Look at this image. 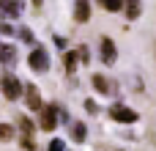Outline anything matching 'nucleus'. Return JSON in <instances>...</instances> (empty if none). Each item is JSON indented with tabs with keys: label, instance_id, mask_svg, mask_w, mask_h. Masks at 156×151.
<instances>
[{
	"label": "nucleus",
	"instance_id": "nucleus-4",
	"mask_svg": "<svg viewBox=\"0 0 156 151\" xmlns=\"http://www.w3.org/2000/svg\"><path fill=\"white\" fill-rule=\"evenodd\" d=\"M110 118L118 121V124H134L137 121V113L132 107H126V105H112L110 107Z\"/></svg>",
	"mask_w": 156,
	"mask_h": 151
},
{
	"label": "nucleus",
	"instance_id": "nucleus-5",
	"mask_svg": "<svg viewBox=\"0 0 156 151\" xmlns=\"http://www.w3.org/2000/svg\"><path fill=\"white\" fill-rule=\"evenodd\" d=\"M25 11V0H0V17L3 19H16Z\"/></svg>",
	"mask_w": 156,
	"mask_h": 151
},
{
	"label": "nucleus",
	"instance_id": "nucleus-14",
	"mask_svg": "<svg viewBox=\"0 0 156 151\" xmlns=\"http://www.w3.org/2000/svg\"><path fill=\"white\" fill-rule=\"evenodd\" d=\"M74 69H77V52L66 50V72H69V74H74Z\"/></svg>",
	"mask_w": 156,
	"mask_h": 151
},
{
	"label": "nucleus",
	"instance_id": "nucleus-12",
	"mask_svg": "<svg viewBox=\"0 0 156 151\" xmlns=\"http://www.w3.org/2000/svg\"><path fill=\"white\" fill-rule=\"evenodd\" d=\"M90 83H93V88H96L99 94H110V88H112V85H110L101 74H93V80H90Z\"/></svg>",
	"mask_w": 156,
	"mask_h": 151
},
{
	"label": "nucleus",
	"instance_id": "nucleus-22",
	"mask_svg": "<svg viewBox=\"0 0 156 151\" xmlns=\"http://www.w3.org/2000/svg\"><path fill=\"white\" fill-rule=\"evenodd\" d=\"M85 110H90V113H96L99 107H96V102H93V99H88V102H85Z\"/></svg>",
	"mask_w": 156,
	"mask_h": 151
},
{
	"label": "nucleus",
	"instance_id": "nucleus-21",
	"mask_svg": "<svg viewBox=\"0 0 156 151\" xmlns=\"http://www.w3.org/2000/svg\"><path fill=\"white\" fill-rule=\"evenodd\" d=\"M80 61H82V63H88V61H90V55H88V50H85V47L80 50Z\"/></svg>",
	"mask_w": 156,
	"mask_h": 151
},
{
	"label": "nucleus",
	"instance_id": "nucleus-7",
	"mask_svg": "<svg viewBox=\"0 0 156 151\" xmlns=\"http://www.w3.org/2000/svg\"><path fill=\"white\" fill-rule=\"evenodd\" d=\"M25 102H27V107H30V110H36V113L44 107V102H41L38 91H36V85H25Z\"/></svg>",
	"mask_w": 156,
	"mask_h": 151
},
{
	"label": "nucleus",
	"instance_id": "nucleus-9",
	"mask_svg": "<svg viewBox=\"0 0 156 151\" xmlns=\"http://www.w3.org/2000/svg\"><path fill=\"white\" fill-rule=\"evenodd\" d=\"M85 138H88V127L82 121H74L71 124V140L74 143H85Z\"/></svg>",
	"mask_w": 156,
	"mask_h": 151
},
{
	"label": "nucleus",
	"instance_id": "nucleus-19",
	"mask_svg": "<svg viewBox=\"0 0 156 151\" xmlns=\"http://www.w3.org/2000/svg\"><path fill=\"white\" fill-rule=\"evenodd\" d=\"M0 33H3V36H14V28H11L8 22H0Z\"/></svg>",
	"mask_w": 156,
	"mask_h": 151
},
{
	"label": "nucleus",
	"instance_id": "nucleus-18",
	"mask_svg": "<svg viewBox=\"0 0 156 151\" xmlns=\"http://www.w3.org/2000/svg\"><path fill=\"white\" fill-rule=\"evenodd\" d=\"M47 151H66V149H63V140H60V138H55V140L49 143V149H47Z\"/></svg>",
	"mask_w": 156,
	"mask_h": 151
},
{
	"label": "nucleus",
	"instance_id": "nucleus-11",
	"mask_svg": "<svg viewBox=\"0 0 156 151\" xmlns=\"http://www.w3.org/2000/svg\"><path fill=\"white\" fill-rule=\"evenodd\" d=\"M0 63H5V66L16 63V50L11 44H0Z\"/></svg>",
	"mask_w": 156,
	"mask_h": 151
},
{
	"label": "nucleus",
	"instance_id": "nucleus-6",
	"mask_svg": "<svg viewBox=\"0 0 156 151\" xmlns=\"http://www.w3.org/2000/svg\"><path fill=\"white\" fill-rule=\"evenodd\" d=\"M99 47H101V61H104L107 66H112V63L118 61V50H115V41L104 36V39L99 41Z\"/></svg>",
	"mask_w": 156,
	"mask_h": 151
},
{
	"label": "nucleus",
	"instance_id": "nucleus-13",
	"mask_svg": "<svg viewBox=\"0 0 156 151\" xmlns=\"http://www.w3.org/2000/svg\"><path fill=\"white\" fill-rule=\"evenodd\" d=\"M99 3H101V8H104V11H121L126 0H99Z\"/></svg>",
	"mask_w": 156,
	"mask_h": 151
},
{
	"label": "nucleus",
	"instance_id": "nucleus-24",
	"mask_svg": "<svg viewBox=\"0 0 156 151\" xmlns=\"http://www.w3.org/2000/svg\"><path fill=\"white\" fill-rule=\"evenodd\" d=\"M33 3H36V6H38V8H41V6H44V0H33Z\"/></svg>",
	"mask_w": 156,
	"mask_h": 151
},
{
	"label": "nucleus",
	"instance_id": "nucleus-23",
	"mask_svg": "<svg viewBox=\"0 0 156 151\" xmlns=\"http://www.w3.org/2000/svg\"><path fill=\"white\" fill-rule=\"evenodd\" d=\"M55 44H58V47H60V52H63V50H66V39H60V36H55Z\"/></svg>",
	"mask_w": 156,
	"mask_h": 151
},
{
	"label": "nucleus",
	"instance_id": "nucleus-1",
	"mask_svg": "<svg viewBox=\"0 0 156 151\" xmlns=\"http://www.w3.org/2000/svg\"><path fill=\"white\" fill-rule=\"evenodd\" d=\"M0 91H3V96L8 99V102H16L19 96H22V91H25V85L19 83V77H14V74H0Z\"/></svg>",
	"mask_w": 156,
	"mask_h": 151
},
{
	"label": "nucleus",
	"instance_id": "nucleus-16",
	"mask_svg": "<svg viewBox=\"0 0 156 151\" xmlns=\"http://www.w3.org/2000/svg\"><path fill=\"white\" fill-rule=\"evenodd\" d=\"M19 39H22L25 44H33V33H30L27 28H19Z\"/></svg>",
	"mask_w": 156,
	"mask_h": 151
},
{
	"label": "nucleus",
	"instance_id": "nucleus-10",
	"mask_svg": "<svg viewBox=\"0 0 156 151\" xmlns=\"http://www.w3.org/2000/svg\"><path fill=\"white\" fill-rule=\"evenodd\" d=\"M123 11H126V19H137L140 14H143V3L140 0H129V3H123Z\"/></svg>",
	"mask_w": 156,
	"mask_h": 151
},
{
	"label": "nucleus",
	"instance_id": "nucleus-8",
	"mask_svg": "<svg viewBox=\"0 0 156 151\" xmlns=\"http://www.w3.org/2000/svg\"><path fill=\"white\" fill-rule=\"evenodd\" d=\"M74 19L77 22L90 19V0H74Z\"/></svg>",
	"mask_w": 156,
	"mask_h": 151
},
{
	"label": "nucleus",
	"instance_id": "nucleus-15",
	"mask_svg": "<svg viewBox=\"0 0 156 151\" xmlns=\"http://www.w3.org/2000/svg\"><path fill=\"white\" fill-rule=\"evenodd\" d=\"M0 140H3V143L14 140V127H11V124H0Z\"/></svg>",
	"mask_w": 156,
	"mask_h": 151
},
{
	"label": "nucleus",
	"instance_id": "nucleus-17",
	"mask_svg": "<svg viewBox=\"0 0 156 151\" xmlns=\"http://www.w3.org/2000/svg\"><path fill=\"white\" fill-rule=\"evenodd\" d=\"M19 127H22V132H25V135H33V124H30L27 118H19Z\"/></svg>",
	"mask_w": 156,
	"mask_h": 151
},
{
	"label": "nucleus",
	"instance_id": "nucleus-3",
	"mask_svg": "<svg viewBox=\"0 0 156 151\" xmlns=\"http://www.w3.org/2000/svg\"><path fill=\"white\" fill-rule=\"evenodd\" d=\"M27 66L33 69V72H49V52L44 50V47H36V50H30V55H27Z\"/></svg>",
	"mask_w": 156,
	"mask_h": 151
},
{
	"label": "nucleus",
	"instance_id": "nucleus-20",
	"mask_svg": "<svg viewBox=\"0 0 156 151\" xmlns=\"http://www.w3.org/2000/svg\"><path fill=\"white\" fill-rule=\"evenodd\" d=\"M22 149H25V151H33V149H36V143L30 140V135H25V140H22Z\"/></svg>",
	"mask_w": 156,
	"mask_h": 151
},
{
	"label": "nucleus",
	"instance_id": "nucleus-2",
	"mask_svg": "<svg viewBox=\"0 0 156 151\" xmlns=\"http://www.w3.org/2000/svg\"><path fill=\"white\" fill-rule=\"evenodd\" d=\"M38 113H41V116H38V127H41L44 132H52V129L58 127V116H60V107H58V105H44Z\"/></svg>",
	"mask_w": 156,
	"mask_h": 151
}]
</instances>
